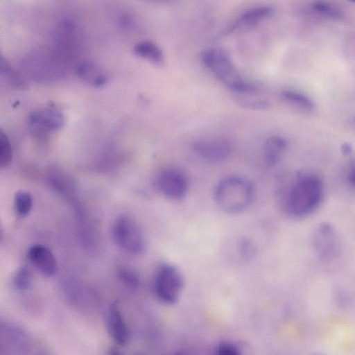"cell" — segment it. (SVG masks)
<instances>
[{"label":"cell","instance_id":"cell-32","mask_svg":"<svg viewBox=\"0 0 355 355\" xmlns=\"http://www.w3.org/2000/svg\"><path fill=\"white\" fill-rule=\"evenodd\" d=\"M353 2H354V3H355V1H353Z\"/></svg>","mask_w":355,"mask_h":355},{"label":"cell","instance_id":"cell-10","mask_svg":"<svg viewBox=\"0 0 355 355\" xmlns=\"http://www.w3.org/2000/svg\"><path fill=\"white\" fill-rule=\"evenodd\" d=\"M29 345L27 332L14 322L1 320L0 322V348L1 353L18 355L24 353Z\"/></svg>","mask_w":355,"mask_h":355},{"label":"cell","instance_id":"cell-19","mask_svg":"<svg viewBox=\"0 0 355 355\" xmlns=\"http://www.w3.org/2000/svg\"><path fill=\"white\" fill-rule=\"evenodd\" d=\"M33 205L31 195L24 191H19L15 197V207L17 213L21 216L29 214Z\"/></svg>","mask_w":355,"mask_h":355},{"label":"cell","instance_id":"cell-18","mask_svg":"<svg viewBox=\"0 0 355 355\" xmlns=\"http://www.w3.org/2000/svg\"><path fill=\"white\" fill-rule=\"evenodd\" d=\"M0 71L1 76L13 87L24 89L27 87L25 79L12 67L2 55L0 59Z\"/></svg>","mask_w":355,"mask_h":355},{"label":"cell","instance_id":"cell-25","mask_svg":"<svg viewBox=\"0 0 355 355\" xmlns=\"http://www.w3.org/2000/svg\"><path fill=\"white\" fill-rule=\"evenodd\" d=\"M238 250L240 256L245 259H249L254 257L256 248L251 241L248 239H242L238 244Z\"/></svg>","mask_w":355,"mask_h":355},{"label":"cell","instance_id":"cell-6","mask_svg":"<svg viewBox=\"0 0 355 355\" xmlns=\"http://www.w3.org/2000/svg\"><path fill=\"white\" fill-rule=\"evenodd\" d=\"M153 184L155 189L164 198L180 200L187 194L189 180L186 173L175 166H165L155 174Z\"/></svg>","mask_w":355,"mask_h":355},{"label":"cell","instance_id":"cell-14","mask_svg":"<svg viewBox=\"0 0 355 355\" xmlns=\"http://www.w3.org/2000/svg\"><path fill=\"white\" fill-rule=\"evenodd\" d=\"M28 257L35 268L45 277L53 276L58 270V264L52 252L40 244L30 248Z\"/></svg>","mask_w":355,"mask_h":355},{"label":"cell","instance_id":"cell-3","mask_svg":"<svg viewBox=\"0 0 355 355\" xmlns=\"http://www.w3.org/2000/svg\"><path fill=\"white\" fill-rule=\"evenodd\" d=\"M202 64L227 88L236 93H252L257 87L245 81L237 71L230 55L220 49H208L202 51Z\"/></svg>","mask_w":355,"mask_h":355},{"label":"cell","instance_id":"cell-20","mask_svg":"<svg viewBox=\"0 0 355 355\" xmlns=\"http://www.w3.org/2000/svg\"><path fill=\"white\" fill-rule=\"evenodd\" d=\"M12 285L14 288L19 291H25L28 290L32 285V275L28 268L21 267L15 273Z\"/></svg>","mask_w":355,"mask_h":355},{"label":"cell","instance_id":"cell-16","mask_svg":"<svg viewBox=\"0 0 355 355\" xmlns=\"http://www.w3.org/2000/svg\"><path fill=\"white\" fill-rule=\"evenodd\" d=\"M287 141L279 136H271L265 141L262 154V162L266 168L275 166L279 161L286 150Z\"/></svg>","mask_w":355,"mask_h":355},{"label":"cell","instance_id":"cell-5","mask_svg":"<svg viewBox=\"0 0 355 355\" xmlns=\"http://www.w3.org/2000/svg\"><path fill=\"white\" fill-rule=\"evenodd\" d=\"M112 237L116 245L132 254L139 255L146 250L144 234L138 223L129 216H121L114 220Z\"/></svg>","mask_w":355,"mask_h":355},{"label":"cell","instance_id":"cell-8","mask_svg":"<svg viewBox=\"0 0 355 355\" xmlns=\"http://www.w3.org/2000/svg\"><path fill=\"white\" fill-rule=\"evenodd\" d=\"M311 245L316 255L324 261L336 258L341 249L336 230L327 222L321 223L317 226L312 236Z\"/></svg>","mask_w":355,"mask_h":355},{"label":"cell","instance_id":"cell-27","mask_svg":"<svg viewBox=\"0 0 355 355\" xmlns=\"http://www.w3.org/2000/svg\"><path fill=\"white\" fill-rule=\"evenodd\" d=\"M241 105L250 110H266L269 107L270 104L266 100H245Z\"/></svg>","mask_w":355,"mask_h":355},{"label":"cell","instance_id":"cell-24","mask_svg":"<svg viewBox=\"0 0 355 355\" xmlns=\"http://www.w3.org/2000/svg\"><path fill=\"white\" fill-rule=\"evenodd\" d=\"M313 6L318 12L331 18H340L343 16L340 10L325 2L316 1Z\"/></svg>","mask_w":355,"mask_h":355},{"label":"cell","instance_id":"cell-12","mask_svg":"<svg viewBox=\"0 0 355 355\" xmlns=\"http://www.w3.org/2000/svg\"><path fill=\"white\" fill-rule=\"evenodd\" d=\"M57 57L44 55H31L26 60V69L29 73L39 80H51L59 78L62 73L61 67L55 60Z\"/></svg>","mask_w":355,"mask_h":355},{"label":"cell","instance_id":"cell-30","mask_svg":"<svg viewBox=\"0 0 355 355\" xmlns=\"http://www.w3.org/2000/svg\"><path fill=\"white\" fill-rule=\"evenodd\" d=\"M107 355H123L119 350L112 348L109 350Z\"/></svg>","mask_w":355,"mask_h":355},{"label":"cell","instance_id":"cell-1","mask_svg":"<svg viewBox=\"0 0 355 355\" xmlns=\"http://www.w3.org/2000/svg\"><path fill=\"white\" fill-rule=\"evenodd\" d=\"M323 197V184L315 174H306L296 180L288 189L284 208L295 217L312 213L320 205Z\"/></svg>","mask_w":355,"mask_h":355},{"label":"cell","instance_id":"cell-29","mask_svg":"<svg viewBox=\"0 0 355 355\" xmlns=\"http://www.w3.org/2000/svg\"><path fill=\"white\" fill-rule=\"evenodd\" d=\"M347 180L351 185L355 186V167L349 172Z\"/></svg>","mask_w":355,"mask_h":355},{"label":"cell","instance_id":"cell-11","mask_svg":"<svg viewBox=\"0 0 355 355\" xmlns=\"http://www.w3.org/2000/svg\"><path fill=\"white\" fill-rule=\"evenodd\" d=\"M105 325L110 336L116 344L124 346L128 343L130 331L118 303H112L107 308Z\"/></svg>","mask_w":355,"mask_h":355},{"label":"cell","instance_id":"cell-15","mask_svg":"<svg viewBox=\"0 0 355 355\" xmlns=\"http://www.w3.org/2000/svg\"><path fill=\"white\" fill-rule=\"evenodd\" d=\"M273 13V8L269 6H259L243 12L233 24L228 32L240 26L252 27L268 18Z\"/></svg>","mask_w":355,"mask_h":355},{"label":"cell","instance_id":"cell-7","mask_svg":"<svg viewBox=\"0 0 355 355\" xmlns=\"http://www.w3.org/2000/svg\"><path fill=\"white\" fill-rule=\"evenodd\" d=\"M65 116L53 103L31 111L27 116L29 130L36 137H44L60 130L64 125Z\"/></svg>","mask_w":355,"mask_h":355},{"label":"cell","instance_id":"cell-26","mask_svg":"<svg viewBox=\"0 0 355 355\" xmlns=\"http://www.w3.org/2000/svg\"><path fill=\"white\" fill-rule=\"evenodd\" d=\"M216 355H241V353L234 345L223 342L218 345Z\"/></svg>","mask_w":355,"mask_h":355},{"label":"cell","instance_id":"cell-23","mask_svg":"<svg viewBox=\"0 0 355 355\" xmlns=\"http://www.w3.org/2000/svg\"><path fill=\"white\" fill-rule=\"evenodd\" d=\"M120 279L130 287H137L139 284V277L137 273L127 266H121L119 269Z\"/></svg>","mask_w":355,"mask_h":355},{"label":"cell","instance_id":"cell-2","mask_svg":"<svg viewBox=\"0 0 355 355\" xmlns=\"http://www.w3.org/2000/svg\"><path fill=\"white\" fill-rule=\"evenodd\" d=\"M214 200L224 212L238 214L245 211L254 197V188L247 178L230 175L221 179L214 189Z\"/></svg>","mask_w":355,"mask_h":355},{"label":"cell","instance_id":"cell-22","mask_svg":"<svg viewBox=\"0 0 355 355\" xmlns=\"http://www.w3.org/2000/svg\"><path fill=\"white\" fill-rule=\"evenodd\" d=\"M282 96L284 98L304 108L311 110L314 107V104L309 98L297 92L286 89L282 92Z\"/></svg>","mask_w":355,"mask_h":355},{"label":"cell","instance_id":"cell-13","mask_svg":"<svg viewBox=\"0 0 355 355\" xmlns=\"http://www.w3.org/2000/svg\"><path fill=\"white\" fill-rule=\"evenodd\" d=\"M75 72L82 81L96 88L105 87L110 79L108 73L98 63L91 60L78 63Z\"/></svg>","mask_w":355,"mask_h":355},{"label":"cell","instance_id":"cell-28","mask_svg":"<svg viewBox=\"0 0 355 355\" xmlns=\"http://www.w3.org/2000/svg\"><path fill=\"white\" fill-rule=\"evenodd\" d=\"M341 151L343 155H348L352 152V148L348 143H345L341 146Z\"/></svg>","mask_w":355,"mask_h":355},{"label":"cell","instance_id":"cell-17","mask_svg":"<svg viewBox=\"0 0 355 355\" xmlns=\"http://www.w3.org/2000/svg\"><path fill=\"white\" fill-rule=\"evenodd\" d=\"M133 51L135 55L155 65L162 66L164 64V56L162 49L151 41L142 40L138 42L135 44Z\"/></svg>","mask_w":355,"mask_h":355},{"label":"cell","instance_id":"cell-31","mask_svg":"<svg viewBox=\"0 0 355 355\" xmlns=\"http://www.w3.org/2000/svg\"><path fill=\"white\" fill-rule=\"evenodd\" d=\"M164 355H182V354L180 353H178V352H174V353H171V354H164Z\"/></svg>","mask_w":355,"mask_h":355},{"label":"cell","instance_id":"cell-4","mask_svg":"<svg viewBox=\"0 0 355 355\" xmlns=\"http://www.w3.org/2000/svg\"><path fill=\"white\" fill-rule=\"evenodd\" d=\"M184 287V277L174 265L162 263L155 270L153 288L155 297L165 304H175Z\"/></svg>","mask_w":355,"mask_h":355},{"label":"cell","instance_id":"cell-9","mask_svg":"<svg viewBox=\"0 0 355 355\" xmlns=\"http://www.w3.org/2000/svg\"><path fill=\"white\" fill-rule=\"evenodd\" d=\"M191 148L199 157L212 163L226 161L233 150L232 143L228 139L220 137L196 140L192 144Z\"/></svg>","mask_w":355,"mask_h":355},{"label":"cell","instance_id":"cell-21","mask_svg":"<svg viewBox=\"0 0 355 355\" xmlns=\"http://www.w3.org/2000/svg\"><path fill=\"white\" fill-rule=\"evenodd\" d=\"M12 159V149L7 135L0 132V165L1 167L8 166Z\"/></svg>","mask_w":355,"mask_h":355}]
</instances>
